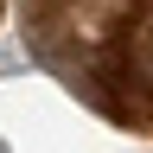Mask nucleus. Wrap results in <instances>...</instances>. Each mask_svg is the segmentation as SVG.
<instances>
[{
	"instance_id": "nucleus-2",
	"label": "nucleus",
	"mask_w": 153,
	"mask_h": 153,
	"mask_svg": "<svg viewBox=\"0 0 153 153\" xmlns=\"http://www.w3.org/2000/svg\"><path fill=\"white\" fill-rule=\"evenodd\" d=\"M0 153H13V147H7V140H0Z\"/></svg>"
},
{
	"instance_id": "nucleus-1",
	"label": "nucleus",
	"mask_w": 153,
	"mask_h": 153,
	"mask_svg": "<svg viewBox=\"0 0 153 153\" xmlns=\"http://www.w3.org/2000/svg\"><path fill=\"white\" fill-rule=\"evenodd\" d=\"M128 89L153 96V0L134 13V26H128Z\"/></svg>"
}]
</instances>
